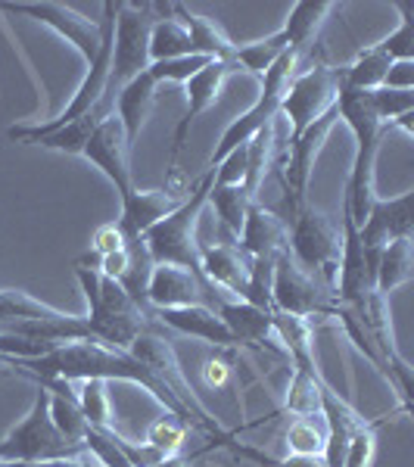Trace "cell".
Returning <instances> with one entry per match:
<instances>
[{"instance_id":"cell-14","label":"cell","mask_w":414,"mask_h":467,"mask_svg":"<svg viewBox=\"0 0 414 467\" xmlns=\"http://www.w3.org/2000/svg\"><path fill=\"white\" fill-rule=\"evenodd\" d=\"M340 122V112H327L325 119H318L315 125H308L299 138L290 140V156H287V169H284V187H287V200L293 209L305 206L308 202V178L312 169L321 156V147L327 144L334 125Z\"/></svg>"},{"instance_id":"cell-21","label":"cell","mask_w":414,"mask_h":467,"mask_svg":"<svg viewBox=\"0 0 414 467\" xmlns=\"http://www.w3.org/2000/svg\"><path fill=\"white\" fill-rule=\"evenodd\" d=\"M184 200H175L165 191H138L134 187L131 197L122 200V215H119V228L128 240H140V234L153 228L156 222H162L165 215H171Z\"/></svg>"},{"instance_id":"cell-38","label":"cell","mask_w":414,"mask_h":467,"mask_svg":"<svg viewBox=\"0 0 414 467\" xmlns=\"http://www.w3.org/2000/svg\"><path fill=\"white\" fill-rule=\"evenodd\" d=\"M50 349H57V346L44 340H28V337L16 334H0V358H37L47 356Z\"/></svg>"},{"instance_id":"cell-42","label":"cell","mask_w":414,"mask_h":467,"mask_svg":"<svg viewBox=\"0 0 414 467\" xmlns=\"http://www.w3.org/2000/svg\"><path fill=\"white\" fill-rule=\"evenodd\" d=\"M28 467H100V464L85 451V455H78V458H54V462H35Z\"/></svg>"},{"instance_id":"cell-33","label":"cell","mask_w":414,"mask_h":467,"mask_svg":"<svg viewBox=\"0 0 414 467\" xmlns=\"http://www.w3.org/2000/svg\"><path fill=\"white\" fill-rule=\"evenodd\" d=\"M287 451L290 455H325L327 427L325 418H296L287 427Z\"/></svg>"},{"instance_id":"cell-20","label":"cell","mask_w":414,"mask_h":467,"mask_svg":"<svg viewBox=\"0 0 414 467\" xmlns=\"http://www.w3.org/2000/svg\"><path fill=\"white\" fill-rule=\"evenodd\" d=\"M156 90H160V85H156V81L144 72L134 81H128V85L116 94V119H119V125H122L125 140L131 150H134V144H138L147 119L153 116Z\"/></svg>"},{"instance_id":"cell-15","label":"cell","mask_w":414,"mask_h":467,"mask_svg":"<svg viewBox=\"0 0 414 467\" xmlns=\"http://www.w3.org/2000/svg\"><path fill=\"white\" fill-rule=\"evenodd\" d=\"M209 287L202 284L200 275L178 265H153L147 277L144 299L156 312L165 308H184V306H206Z\"/></svg>"},{"instance_id":"cell-12","label":"cell","mask_w":414,"mask_h":467,"mask_svg":"<svg viewBox=\"0 0 414 467\" xmlns=\"http://www.w3.org/2000/svg\"><path fill=\"white\" fill-rule=\"evenodd\" d=\"M131 153H134V150L128 147L122 125H119L116 112H112V116L103 119L100 128L90 134V140H88V147H85V153H81V156H85L90 165H97V169L107 175L109 184L116 187L119 200H128V197H131V191H134Z\"/></svg>"},{"instance_id":"cell-18","label":"cell","mask_w":414,"mask_h":467,"mask_svg":"<svg viewBox=\"0 0 414 467\" xmlns=\"http://www.w3.org/2000/svg\"><path fill=\"white\" fill-rule=\"evenodd\" d=\"M215 312L222 315V321L246 349H265L268 346L271 352H284L274 334V324H271V312L265 308H255L243 299H218Z\"/></svg>"},{"instance_id":"cell-7","label":"cell","mask_w":414,"mask_h":467,"mask_svg":"<svg viewBox=\"0 0 414 467\" xmlns=\"http://www.w3.org/2000/svg\"><path fill=\"white\" fill-rule=\"evenodd\" d=\"M287 250L293 259L303 265L308 275L327 277V287H336V265H340V228L315 206L293 209V231L287 240ZM334 296V293H330Z\"/></svg>"},{"instance_id":"cell-4","label":"cell","mask_w":414,"mask_h":467,"mask_svg":"<svg viewBox=\"0 0 414 467\" xmlns=\"http://www.w3.org/2000/svg\"><path fill=\"white\" fill-rule=\"evenodd\" d=\"M78 455H85V446L66 440L54 427V420H50L47 389L44 387L37 389L26 418L0 440V462L35 464V462H54V458H78Z\"/></svg>"},{"instance_id":"cell-28","label":"cell","mask_w":414,"mask_h":467,"mask_svg":"<svg viewBox=\"0 0 414 467\" xmlns=\"http://www.w3.org/2000/svg\"><path fill=\"white\" fill-rule=\"evenodd\" d=\"M389 59L378 44L371 47L358 50L356 59H352L346 69H340V78H343V88H352V90H378L383 88V78L389 72Z\"/></svg>"},{"instance_id":"cell-26","label":"cell","mask_w":414,"mask_h":467,"mask_svg":"<svg viewBox=\"0 0 414 467\" xmlns=\"http://www.w3.org/2000/svg\"><path fill=\"white\" fill-rule=\"evenodd\" d=\"M414 277V244L411 240H393L383 246L374 265V290L380 296H389L393 290L405 287Z\"/></svg>"},{"instance_id":"cell-5","label":"cell","mask_w":414,"mask_h":467,"mask_svg":"<svg viewBox=\"0 0 414 467\" xmlns=\"http://www.w3.org/2000/svg\"><path fill=\"white\" fill-rule=\"evenodd\" d=\"M156 19V4H116V22H112V66H109V90L119 94L128 81L150 69V26Z\"/></svg>"},{"instance_id":"cell-22","label":"cell","mask_w":414,"mask_h":467,"mask_svg":"<svg viewBox=\"0 0 414 467\" xmlns=\"http://www.w3.org/2000/svg\"><path fill=\"white\" fill-rule=\"evenodd\" d=\"M112 112H116V94L112 90H107V97L100 100V107L90 109L88 116L75 119V122L63 125V128H54V131L41 134V138L35 140L37 147L44 150H54V153H66V156H81L90 140V134L100 128L103 119H109Z\"/></svg>"},{"instance_id":"cell-16","label":"cell","mask_w":414,"mask_h":467,"mask_svg":"<svg viewBox=\"0 0 414 467\" xmlns=\"http://www.w3.org/2000/svg\"><path fill=\"white\" fill-rule=\"evenodd\" d=\"M250 255L237 244H200V275L209 290L222 287L224 296L234 293L243 299L246 281H250Z\"/></svg>"},{"instance_id":"cell-23","label":"cell","mask_w":414,"mask_h":467,"mask_svg":"<svg viewBox=\"0 0 414 467\" xmlns=\"http://www.w3.org/2000/svg\"><path fill=\"white\" fill-rule=\"evenodd\" d=\"M171 13L184 22V28H187V35H191V44H193V54H200V57H209V59H222V63H234L237 66V44L231 41L228 35L218 28V22L215 19H209V16H202V13H193V10H187L184 4H171ZM240 69V66H237Z\"/></svg>"},{"instance_id":"cell-40","label":"cell","mask_w":414,"mask_h":467,"mask_svg":"<svg viewBox=\"0 0 414 467\" xmlns=\"http://www.w3.org/2000/svg\"><path fill=\"white\" fill-rule=\"evenodd\" d=\"M383 88H389V90H414V59L389 63V72H387V78H383Z\"/></svg>"},{"instance_id":"cell-3","label":"cell","mask_w":414,"mask_h":467,"mask_svg":"<svg viewBox=\"0 0 414 467\" xmlns=\"http://www.w3.org/2000/svg\"><path fill=\"white\" fill-rule=\"evenodd\" d=\"M128 352H131V356L138 358L140 365H147L150 371H153L156 378H160L165 387L171 389V396H175L178 402L193 414V420H197V431H202L206 436H212L215 446H228L237 455V449H240L237 436L224 431L222 420H218L215 414L209 411L206 405H202V399L197 396V389L191 387V380H187L184 371H181L178 352H175V346L169 343V337H162L160 330L150 324L147 330H140L138 340L131 343V349H128Z\"/></svg>"},{"instance_id":"cell-6","label":"cell","mask_w":414,"mask_h":467,"mask_svg":"<svg viewBox=\"0 0 414 467\" xmlns=\"http://www.w3.org/2000/svg\"><path fill=\"white\" fill-rule=\"evenodd\" d=\"M296 59L299 54H293V50H287L281 59H277L271 69L262 75V90H259V97H255V103L250 109L243 112L240 119H234V122L228 125V131L222 134V140H218V147H215V153L209 156V162H206V169L212 171L218 162L224 160L228 153H234L237 147H246L250 140L255 138V134L262 131L268 122H274L277 119V109H281V97H284V90H287L290 85V78L296 72Z\"/></svg>"},{"instance_id":"cell-8","label":"cell","mask_w":414,"mask_h":467,"mask_svg":"<svg viewBox=\"0 0 414 467\" xmlns=\"http://www.w3.org/2000/svg\"><path fill=\"white\" fill-rule=\"evenodd\" d=\"M340 88H343L340 72L330 69L325 63L293 75L281 97V109H277V116H284L290 122V140L299 138L308 125H315L318 119H325L327 112L336 109Z\"/></svg>"},{"instance_id":"cell-31","label":"cell","mask_w":414,"mask_h":467,"mask_svg":"<svg viewBox=\"0 0 414 467\" xmlns=\"http://www.w3.org/2000/svg\"><path fill=\"white\" fill-rule=\"evenodd\" d=\"M371 103L374 112H378L383 128H402L405 134H414L411 116H414V90H389V88H378L371 90Z\"/></svg>"},{"instance_id":"cell-37","label":"cell","mask_w":414,"mask_h":467,"mask_svg":"<svg viewBox=\"0 0 414 467\" xmlns=\"http://www.w3.org/2000/svg\"><path fill=\"white\" fill-rule=\"evenodd\" d=\"M374 455H378V436H374L371 424H365L349 436V442H346L343 467H371Z\"/></svg>"},{"instance_id":"cell-19","label":"cell","mask_w":414,"mask_h":467,"mask_svg":"<svg viewBox=\"0 0 414 467\" xmlns=\"http://www.w3.org/2000/svg\"><path fill=\"white\" fill-rule=\"evenodd\" d=\"M165 327L178 330V334L197 337V340L215 346V349H237L243 346L231 334V327L222 321V315L209 306H184V308H165V312H156Z\"/></svg>"},{"instance_id":"cell-32","label":"cell","mask_w":414,"mask_h":467,"mask_svg":"<svg viewBox=\"0 0 414 467\" xmlns=\"http://www.w3.org/2000/svg\"><path fill=\"white\" fill-rule=\"evenodd\" d=\"M78 409L85 414L88 427L97 431H109L112 427V405L107 393V380H78Z\"/></svg>"},{"instance_id":"cell-36","label":"cell","mask_w":414,"mask_h":467,"mask_svg":"<svg viewBox=\"0 0 414 467\" xmlns=\"http://www.w3.org/2000/svg\"><path fill=\"white\" fill-rule=\"evenodd\" d=\"M212 63L209 57H200V54H191V57H175V59H162V63H150L147 75L162 85V81H171V85H187L193 75H200L206 66Z\"/></svg>"},{"instance_id":"cell-2","label":"cell","mask_w":414,"mask_h":467,"mask_svg":"<svg viewBox=\"0 0 414 467\" xmlns=\"http://www.w3.org/2000/svg\"><path fill=\"white\" fill-rule=\"evenodd\" d=\"M215 184V171H202V178L193 181V191L171 215H165L162 222H156L153 228L140 234V244L150 255L153 265H178L187 268L193 275H200V240H197V224L200 215L206 209L209 191ZM202 277V275H200Z\"/></svg>"},{"instance_id":"cell-17","label":"cell","mask_w":414,"mask_h":467,"mask_svg":"<svg viewBox=\"0 0 414 467\" xmlns=\"http://www.w3.org/2000/svg\"><path fill=\"white\" fill-rule=\"evenodd\" d=\"M287 240H290V224L255 200L250 213H246L243 231L237 237L240 250L250 255V259H274V255L287 250Z\"/></svg>"},{"instance_id":"cell-29","label":"cell","mask_w":414,"mask_h":467,"mask_svg":"<svg viewBox=\"0 0 414 467\" xmlns=\"http://www.w3.org/2000/svg\"><path fill=\"white\" fill-rule=\"evenodd\" d=\"M206 202H212V209L222 218L224 228L234 234V237H240L246 213H250V206L255 202V193L243 184H212Z\"/></svg>"},{"instance_id":"cell-35","label":"cell","mask_w":414,"mask_h":467,"mask_svg":"<svg viewBox=\"0 0 414 467\" xmlns=\"http://www.w3.org/2000/svg\"><path fill=\"white\" fill-rule=\"evenodd\" d=\"M396 10H398V28L383 37L378 47L393 63H402V59H414V4H396Z\"/></svg>"},{"instance_id":"cell-10","label":"cell","mask_w":414,"mask_h":467,"mask_svg":"<svg viewBox=\"0 0 414 467\" xmlns=\"http://www.w3.org/2000/svg\"><path fill=\"white\" fill-rule=\"evenodd\" d=\"M330 293L315 284V277L299 265L284 250L274 259V277H271V312L296 315V318H315V315H330Z\"/></svg>"},{"instance_id":"cell-9","label":"cell","mask_w":414,"mask_h":467,"mask_svg":"<svg viewBox=\"0 0 414 467\" xmlns=\"http://www.w3.org/2000/svg\"><path fill=\"white\" fill-rule=\"evenodd\" d=\"M0 10L6 13H19V16H28L35 22H41V26H47L50 32L63 37L66 44L85 59V66H90L100 54V44H103V28L100 22L81 16L75 6L69 4H50V0H41V4H26V0H19V4H0Z\"/></svg>"},{"instance_id":"cell-11","label":"cell","mask_w":414,"mask_h":467,"mask_svg":"<svg viewBox=\"0 0 414 467\" xmlns=\"http://www.w3.org/2000/svg\"><path fill=\"white\" fill-rule=\"evenodd\" d=\"M361 246H365L371 265H378V255L383 246L393 240H411L414 237V191H405L398 197H378L371 213L358 228Z\"/></svg>"},{"instance_id":"cell-13","label":"cell","mask_w":414,"mask_h":467,"mask_svg":"<svg viewBox=\"0 0 414 467\" xmlns=\"http://www.w3.org/2000/svg\"><path fill=\"white\" fill-rule=\"evenodd\" d=\"M240 69L234 63H222V59H212V63L206 66L200 75H193L191 81H187V109L184 116H181V122L175 125V134H171V160H169V171L178 169V160H181V150L187 144V134H191V125L197 122L200 116H206L209 109L218 103V97H222V88L224 81L231 78V75H237Z\"/></svg>"},{"instance_id":"cell-25","label":"cell","mask_w":414,"mask_h":467,"mask_svg":"<svg viewBox=\"0 0 414 467\" xmlns=\"http://www.w3.org/2000/svg\"><path fill=\"white\" fill-rule=\"evenodd\" d=\"M171 4L162 6L156 4V19L150 26V63H162V59H175V57H191L193 44L187 35L184 22L169 16Z\"/></svg>"},{"instance_id":"cell-39","label":"cell","mask_w":414,"mask_h":467,"mask_svg":"<svg viewBox=\"0 0 414 467\" xmlns=\"http://www.w3.org/2000/svg\"><path fill=\"white\" fill-rule=\"evenodd\" d=\"M122 246H128V237L122 234V228L112 222V224H103V228L94 234V244H90V250H94V255L100 259V255H109V253L122 250Z\"/></svg>"},{"instance_id":"cell-27","label":"cell","mask_w":414,"mask_h":467,"mask_svg":"<svg viewBox=\"0 0 414 467\" xmlns=\"http://www.w3.org/2000/svg\"><path fill=\"white\" fill-rule=\"evenodd\" d=\"M334 6L336 4H327V0H299V4L290 6L281 35L293 54H299V50L318 35V28L325 26V19L334 13Z\"/></svg>"},{"instance_id":"cell-34","label":"cell","mask_w":414,"mask_h":467,"mask_svg":"<svg viewBox=\"0 0 414 467\" xmlns=\"http://www.w3.org/2000/svg\"><path fill=\"white\" fill-rule=\"evenodd\" d=\"M187 431H191V427H187L184 420L175 418L171 411H165L147 427V446L153 451H160L162 458L181 455V446H184V440H187Z\"/></svg>"},{"instance_id":"cell-41","label":"cell","mask_w":414,"mask_h":467,"mask_svg":"<svg viewBox=\"0 0 414 467\" xmlns=\"http://www.w3.org/2000/svg\"><path fill=\"white\" fill-rule=\"evenodd\" d=\"M231 378V361L224 358V356H212L206 361V380H209V387H224Z\"/></svg>"},{"instance_id":"cell-24","label":"cell","mask_w":414,"mask_h":467,"mask_svg":"<svg viewBox=\"0 0 414 467\" xmlns=\"http://www.w3.org/2000/svg\"><path fill=\"white\" fill-rule=\"evenodd\" d=\"M327 380L321 378L318 361L303 358L293 361V378L287 387V399H284V409L296 418H321V396H325Z\"/></svg>"},{"instance_id":"cell-30","label":"cell","mask_w":414,"mask_h":467,"mask_svg":"<svg viewBox=\"0 0 414 467\" xmlns=\"http://www.w3.org/2000/svg\"><path fill=\"white\" fill-rule=\"evenodd\" d=\"M287 41H284V35H281V28H277L274 35H268V37H259V41H250V44H237V66H240V72H250V75H265L271 66L277 63L284 54H287Z\"/></svg>"},{"instance_id":"cell-43","label":"cell","mask_w":414,"mask_h":467,"mask_svg":"<svg viewBox=\"0 0 414 467\" xmlns=\"http://www.w3.org/2000/svg\"><path fill=\"white\" fill-rule=\"evenodd\" d=\"M193 462H197V455H169L162 462H156L153 467H193Z\"/></svg>"},{"instance_id":"cell-1","label":"cell","mask_w":414,"mask_h":467,"mask_svg":"<svg viewBox=\"0 0 414 467\" xmlns=\"http://www.w3.org/2000/svg\"><path fill=\"white\" fill-rule=\"evenodd\" d=\"M13 368L28 378L41 380H122V383H134V387H144L156 402L162 405L165 411H171L175 418L184 420L191 431H197V420L193 414L171 396V389L150 371L147 365H140L131 352L112 349L107 343L97 340H75V343H63L57 349H50L47 356L37 358H10Z\"/></svg>"}]
</instances>
